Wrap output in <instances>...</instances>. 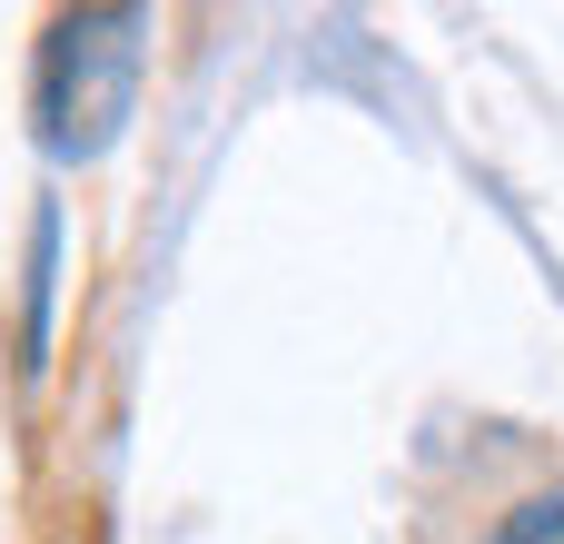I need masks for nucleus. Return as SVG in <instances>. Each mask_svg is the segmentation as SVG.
I'll return each mask as SVG.
<instances>
[{"instance_id": "1", "label": "nucleus", "mask_w": 564, "mask_h": 544, "mask_svg": "<svg viewBox=\"0 0 564 544\" xmlns=\"http://www.w3.org/2000/svg\"><path fill=\"white\" fill-rule=\"evenodd\" d=\"M139 99V10H59L40 40L30 119L50 159H99Z\"/></svg>"}, {"instance_id": "2", "label": "nucleus", "mask_w": 564, "mask_h": 544, "mask_svg": "<svg viewBox=\"0 0 564 544\" xmlns=\"http://www.w3.org/2000/svg\"><path fill=\"white\" fill-rule=\"evenodd\" d=\"M496 544H564V496H525V505L496 525Z\"/></svg>"}]
</instances>
